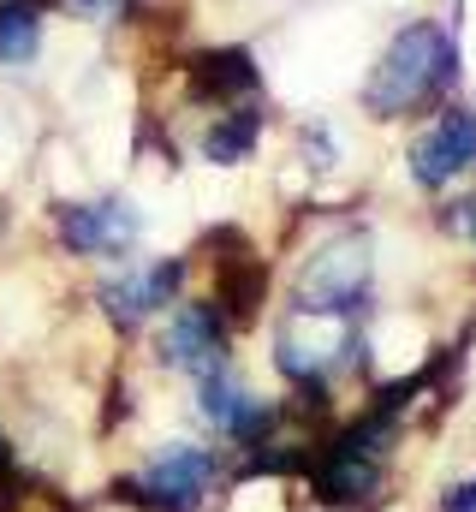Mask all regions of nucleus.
I'll return each instance as SVG.
<instances>
[{
  "mask_svg": "<svg viewBox=\"0 0 476 512\" xmlns=\"http://www.w3.org/2000/svg\"><path fill=\"white\" fill-rule=\"evenodd\" d=\"M453 66H459L453 36H447L441 24H411V30L393 36V48H387L381 66L369 72L363 102H369L375 114H411V108H423L429 96H441V90L453 84Z\"/></svg>",
  "mask_w": 476,
  "mask_h": 512,
  "instance_id": "f257e3e1",
  "label": "nucleus"
},
{
  "mask_svg": "<svg viewBox=\"0 0 476 512\" xmlns=\"http://www.w3.org/2000/svg\"><path fill=\"white\" fill-rule=\"evenodd\" d=\"M363 292H369V245L346 239V245H328L310 262V274L298 286V310L352 316V310H363Z\"/></svg>",
  "mask_w": 476,
  "mask_h": 512,
  "instance_id": "f03ea898",
  "label": "nucleus"
},
{
  "mask_svg": "<svg viewBox=\"0 0 476 512\" xmlns=\"http://www.w3.org/2000/svg\"><path fill=\"white\" fill-rule=\"evenodd\" d=\"M465 167H476V114H441L435 126L411 143L417 185H447Z\"/></svg>",
  "mask_w": 476,
  "mask_h": 512,
  "instance_id": "7ed1b4c3",
  "label": "nucleus"
},
{
  "mask_svg": "<svg viewBox=\"0 0 476 512\" xmlns=\"http://www.w3.org/2000/svg\"><path fill=\"white\" fill-rule=\"evenodd\" d=\"M161 352H167V364H173V370L215 376V370L227 364V322H221V310H209V304H185V310L173 316V328H167Z\"/></svg>",
  "mask_w": 476,
  "mask_h": 512,
  "instance_id": "20e7f679",
  "label": "nucleus"
},
{
  "mask_svg": "<svg viewBox=\"0 0 476 512\" xmlns=\"http://www.w3.org/2000/svg\"><path fill=\"white\" fill-rule=\"evenodd\" d=\"M60 239L78 256H119L137 239V215L125 203H114V197L108 203H78V209L60 215Z\"/></svg>",
  "mask_w": 476,
  "mask_h": 512,
  "instance_id": "39448f33",
  "label": "nucleus"
},
{
  "mask_svg": "<svg viewBox=\"0 0 476 512\" xmlns=\"http://www.w3.org/2000/svg\"><path fill=\"white\" fill-rule=\"evenodd\" d=\"M209 477H215V459H209L203 447H173L167 459H155V465H149V477H143V489H149V495H137V501L167 507V512H191L197 501H203Z\"/></svg>",
  "mask_w": 476,
  "mask_h": 512,
  "instance_id": "423d86ee",
  "label": "nucleus"
},
{
  "mask_svg": "<svg viewBox=\"0 0 476 512\" xmlns=\"http://www.w3.org/2000/svg\"><path fill=\"white\" fill-rule=\"evenodd\" d=\"M179 280H185V262H155V268H143V274L108 286V310H114L119 322H137V316L173 304L179 298Z\"/></svg>",
  "mask_w": 476,
  "mask_h": 512,
  "instance_id": "0eeeda50",
  "label": "nucleus"
},
{
  "mask_svg": "<svg viewBox=\"0 0 476 512\" xmlns=\"http://www.w3.org/2000/svg\"><path fill=\"white\" fill-rule=\"evenodd\" d=\"M316 489H322V501H334V507H369L375 489H381L375 459H369V453H352V447H334L328 465L316 471Z\"/></svg>",
  "mask_w": 476,
  "mask_h": 512,
  "instance_id": "6e6552de",
  "label": "nucleus"
},
{
  "mask_svg": "<svg viewBox=\"0 0 476 512\" xmlns=\"http://www.w3.org/2000/svg\"><path fill=\"white\" fill-rule=\"evenodd\" d=\"M250 84H256V66H250L244 48L203 54V60L191 66V90H197V96H238V90H250Z\"/></svg>",
  "mask_w": 476,
  "mask_h": 512,
  "instance_id": "1a4fd4ad",
  "label": "nucleus"
},
{
  "mask_svg": "<svg viewBox=\"0 0 476 512\" xmlns=\"http://www.w3.org/2000/svg\"><path fill=\"white\" fill-rule=\"evenodd\" d=\"M36 36H42V18H36V6L30 0H6L0 6V60H30L36 54Z\"/></svg>",
  "mask_w": 476,
  "mask_h": 512,
  "instance_id": "9d476101",
  "label": "nucleus"
},
{
  "mask_svg": "<svg viewBox=\"0 0 476 512\" xmlns=\"http://www.w3.org/2000/svg\"><path fill=\"white\" fill-rule=\"evenodd\" d=\"M203 411L221 423V429H233V435H250L256 429V405H250V393L244 387H233V382H203Z\"/></svg>",
  "mask_w": 476,
  "mask_h": 512,
  "instance_id": "9b49d317",
  "label": "nucleus"
},
{
  "mask_svg": "<svg viewBox=\"0 0 476 512\" xmlns=\"http://www.w3.org/2000/svg\"><path fill=\"white\" fill-rule=\"evenodd\" d=\"M203 149H209V161H221V167L238 161V155H250V149H256V114H233L227 126L209 131V143H203Z\"/></svg>",
  "mask_w": 476,
  "mask_h": 512,
  "instance_id": "f8f14e48",
  "label": "nucleus"
},
{
  "mask_svg": "<svg viewBox=\"0 0 476 512\" xmlns=\"http://www.w3.org/2000/svg\"><path fill=\"white\" fill-rule=\"evenodd\" d=\"M447 227H453V233H465V239H476V203H453Z\"/></svg>",
  "mask_w": 476,
  "mask_h": 512,
  "instance_id": "ddd939ff",
  "label": "nucleus"
},
{
  "mask_svg": "<svg viewBox=\"0 0 476 512\" xmlns=\"http://www.w3.org/2000/svg\"><path fill=\"white\" fill-rule=\"evenodd\" d=\"M72 6H78L84 18H114V12H125V6H131V0H72Z\"/></svg>",
  "mask_w": 476,
  "mask_h": 512,
  "instance_id": "4468645a",
  "label": "nucleus"
},
{
  "mask_svg": "<svg viewBox=\"0 0 476 512\" xmlns=\"http://www.w3.org/2000/svg\"><path fill=\"white\" fill-rule=\"evenodd\" d=\"M441 512H476V483H459V489L441 501Z\"/></svg>",
  "mask_w": 476,
  "mask_h": 512,
  "instance_id": "2eb2a0df",
  "label": "nucleus"
},
{
  "mask_svg": "<svg viewBox=\"0 0 476 512\" xmlns=\"http://www.w3.org/2000/svg\"><path fill=\"white\" fill-rule=\"evenodd\" d=\"M12 471V447H6V435H0V477Z\"/></svg>",
  "mask_w": 476,
  "mask_h": 512,
  "instance_id": "dca6fc26",
  "label": "nucleus"
}]
</instances>
